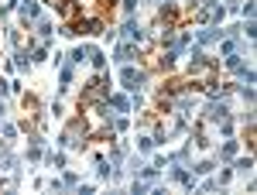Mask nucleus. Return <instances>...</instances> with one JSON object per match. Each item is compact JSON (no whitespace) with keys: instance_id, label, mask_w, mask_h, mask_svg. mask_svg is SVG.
<instances>
[{"instance_id":"obj_1","label":"nucleus","mask_w":257,"mask_h":195,"mask_svg":"<svg viewBox=\"0 0 257 195\" xmlns=\"http://www.w3.org/2000/svg\"><path fill=\"white\" fill-rule=\"evenodd\" d=\"M82 137H86V120H82V117H76L72 123H69V130H65V137H62V144L82 147Z\"/></svg>"},{"instance_id":"obj_2","label":"nucleus","mask_w":257,"mask_h":195,"mask_svg":"<svg viewBox=\"0 0 257 195\" xmlns=\"http://www.w3.org/2000/svg\"><path fill=\"white\" fill-rule=\"evenodd\" d=\"M120 82H123L127 89H138L141 82H144V72L134 69V65H123V69H120Z\"/></svg>"},{"instance_id":"obj_3","label":"nucleus","mask_w":257,"mask_h":195,"mask_svg":"<svg viewBox=\"0 0 257 195\" xmlns=\"http://www.w3.org/2000/svg\"><path fill=\"white\" fill-rule=\"evenodd\" d=\"M106 103H110L117 113H127V106H131V103H127V96H120V93H110V96H106Z\"/></svg>"},{"instance_id":"obj_4","label":"nucleus","mask_w":257,"mask_h":195,"mask_svg":"<svg viewBox=\"0 0 257 195\" xmlns=\"http://www.w3.org/2000/svg\"><path fill=\"white\" fill-rule=\"evenodd\" d=\"M123 38H127V41H138V38H144V35H141V28H138V21H134V18H131L127 24H123Z\"/></svg>"},{"instance_id":"obj_5","label":"nucleus","mask_w":257,"mask_h":195,"mask_svg":"<svg viewBox=\"0 0 257 195\" xmlns=\"http://www.w3.org/2000/svg\"><path fill=\"white\" fill-rule=\"evenodd\" d=\"M134 55H138V48H134L131 41H127V45H120V48H117V62H123V65H127V62L134 59Z\"/></svg>"},{"instance_id":"obj_6","label":"nucleus","mask_w":257,"mask_h":195,"mask_svg":"<svg viewBox=\"0 0 257 195\" xmlns=\"http://www.w3.org/2000/svg\"><path fill=\"white\" fill-rule=\"evenodd\" d=\"M24 113H28V120L38 117V99L35 96H24Z\"/></svg>"},{"instance_id":"obj_7","label":"nucleus","mask_w":257,"mask_h":195,"mask_svg":"<svg viewBox=\"0 0 257 195\" xmlns=\"http://www.w3.org/2000/svg\"><path fill=\"white\" fill-rule=\"evenodd\" d=\"M21 7H24V18H38V4L35 0H21Z\"/></svg>"},{"instance_id":"obj_8","label":"nucleus","mask_w":257,"mask_h":195,"mask_svg":"<svg viewBox=\"0 0 257 195\" xmlns=\"http://www.w3.org/2000/svg\"><path fill=\"white\" fill-rule=\"evenodd\" d=\"M219 154H223V157H233V154H237V144H233V140H226V144H223V151H219Z\"/></svg>"},{"instance_id":"obj_9","label":"nucleus","mask_w":257,"mask_h":195,"mask_svg":"<svg viewBox=\"0 0 257 195\" xmlns=\"http://www.w3.org/2000/svg\"><path fill=\"white\" fill-rule=\"evenodd\" d=\"M69 82H72V65H65V69H62V89H65Z\"/></svg>"},{"instance_id":"obj_10","label":"nucleus","mask_w":257,"mask_h":195,"mask_svg":"<svg viewBox=\"0 0 257 195\" xmlns=\"http://www.w3.org/2000/svg\"><path fill=\"white\" fill-rule=\"evenodd\" d=\"M38 35H41V38H48V35H52V24H48V21H41V24H38Z\"/></svg>"},{"instance_id":"obj_11","label":"nucleus","mask_w":257,"mask_h":195,"mask_svg":"<svg viewBox=\"0 0 257 195\" xmlns=\"http://www.w3.org/2000/svg\"><path fill=\"white\" fill-rule=\"evenodd\" d=\"M4 93H7V82H4V79H0V96H4Z\"/></svg>"},{"instance_id":"obj_12","label":"nucleus","mask_w":257,"mask_h":195,"mask_svg":"<svg viewBox=\"0 0 257 195\" xmlns=\"http://www.w3.org/2000/svg\"><path fill=\"white\" fill-rule=\"evenodd\" d=\"M0 117H4V103H0Z\"/></svg>"}]
</instances>
